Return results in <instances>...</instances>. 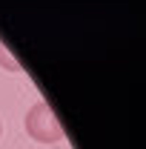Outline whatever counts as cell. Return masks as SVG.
<instances>
[{
	"label": "cell",
	"mask_w": 146,
	"mask_h": 149,
	"mask_svg": "<svg viewBox=\"0 0 146 149\" xmlns=\"http://www.w3.org/2000/svg\"><path fill=\"white\" fill-rule=\"evenodd\" d=\"M23 126H26V135L37 143H60L63 141V126L46 100H37L29 106Z\"/></svg>",
	"instance_id": "6da1fadb"
},
{
	"label": "cell",
	"mask_w": 146,
	"mask_h": 149,
	"mask_svg": "<svg viewBox=\"0 0 146 149\" xmlns=\"http://www.w3.org/2000/svg\"><path fill=\"white\" fill-rule=\"evenodd\" d=\"M0 66H6L9 72H20V63H17L12 55H9V49H6L3 43H0Z\"/></svg>",
	"instance_id": "7a4b0ae2"
},
{
	"label": "cell",
	"mask_w": 146,
	"mask_h": 149,
	"mask_svg": "<svg viewBox=\"0 0 146 149\" xmlns=\"http://www.w3.org/2000/svg\"><path fill=\"white\" fill-rule=\"evenodd\" d=\"M0 132H3V123H0Z\"/></svg>",
	"instance_id": "3957f363"
}]
</instances>
